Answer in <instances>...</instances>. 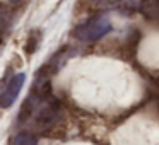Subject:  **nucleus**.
Instances as JSON below:
<instances>
[{
  "instance_id": "f257e3e1",
  "label": "nucleus",
  "mask_w": 159,
  "mask_h": 145,
  "mask_svg": "<svg viewBox=\"0 0 159 145\" xmlns=\"http://www.w3.org/2000/svg\"><path fill=\"white\" fill-rule=\"evenodd\" d=\"M111 31V22L106 15H96L91 17L87 21L80 22L75 29H74V36L79 41L84 43H93L101 39L103 36H106Z\"/></svg>"
},
{
  "instance_id": "f03ea898",
  "label": "nucleus",
  "mask_w": 159,
  "mask_h": 145,
  "mask_svg": "<svg viewBox=\"0 0 159 145\" xmlns=\"http://www.w3.org/2000/svg\"><path fill=\"white\" fill-rule=\"evenodd\" d=\"M24 82H26V73H22V72L12 75L11 79L5 82L4 90H2V94H0V108L7 109V108H11L12 104L17 101Z\"/></svg>"
},
{
  "instance_id": "7ed1b4c3",
  "label": "nucleus",
  "mask_w": 159,
  "mask_h": 145,
  "mask_svg": "<svg viewBox=\"0 0 159 145\" xmlns=\"http://www.w3.org/2000/svg\"><path fill=\"white\" fill-rule=\"evenodd\" d=\"M11 145H38V138L29 131H21L12 138Z\"/></svg>"
},
{
  "instance_id": "20e7f679",
  "label": "nucleus",
  "mask_w": 159,
  "mask_h": 145,
  "mask_svg": "<svg viewBox=\"0 0 159 145\" xmlns=\"http://www.w3.org/2000/svg\"><path fill=\"white\" fill-rule=\"evenodd\" d=\"M38 43H39V34L38 33H31L29 34V39H28V46H26V51L31 55V53L36 51V48H38Z\"/></svg>"
},
{
  "instance_id": "39448f33",
  "label": "nucleus",
  "mask_w": 159,
  "mask_h": 145,
  "mask_svg": "<svg viewBox=\"0 0 159 145\" xmlns=\"http://www.w3.org/2000/svg\"><path fill=\"white\" fill-rule=\"evenodd\" d=\"M93 2H98V4H116L118 0H93Z\"/></svg>"
},
{
  "instance_id": "423d86ee",
  "label": "nucleus",
  "mask_w": 159,
  "mask_h": 145,
  "mask_svg": "<svg viewBox=\"0 0 159 145\" xmlns=\"http://www.w3.org/2000/svg\"><path fill=\"white\" fill-rule=\"evenodd\" d=\"M9 2H11V4H21L22 0H9Z\"/></svg>"
}]
</instances>
